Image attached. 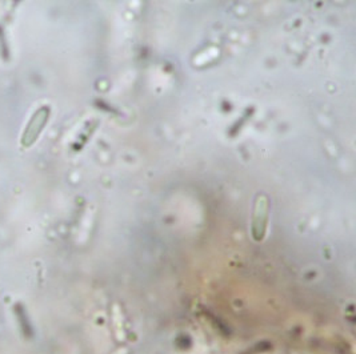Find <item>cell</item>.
Masks as SVG:
<instances>
[{"mask_svg":"<svg viewBox=\"0 0 356 354\" xmlns=\"http://www.w3.org/2000/svg\"><path fill=\"white\" fill-rule=\"evenodd\" d=\"M270 220V199L263 192L257 194L254 207H252V217H251V235L255 242H263L267 233V226Z\"/></svg>","mask_w":356,"mask_h":354,"instance_id":"cell-1","label":"cell"},{"mask_svg":"<svg viewBox=\"0 0 356 354\" xmlns=\"http://www.w3.org/2000/svg\"><path fill=\"white\" fill-rule=\"evenodd\" d=\"M49 108L44 107V108H40L38 112L35 113L33 119H31V123L27 128L26 132V136H24V143L26 145H30L31 143L35 142V139L39 136L40 130L44 127L47 119H49Z\"/></svg>","mask_w":356,"mask_h":354,"instance_id":"cell-2","label":"cell"}]
</instances>
